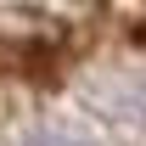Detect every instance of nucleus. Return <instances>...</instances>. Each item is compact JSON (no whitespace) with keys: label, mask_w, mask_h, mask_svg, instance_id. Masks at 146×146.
<instances>
[{"label":"nucleus","mask_w":146,"mask_h":146,"mask_svg":"<svg viewBox=\"0 0 146 146\" xmlns=\"http://www.w3.org/2000/svg\"><path fill=\"white\" fill-rule=\"evenodd\" d=\"M141 112H146V96H141Z\"/></svg>","instance_id":"2"},{"label":"nucleus","mask_w":146,"mask_h":146,"mask_svg":"<svg viewBox=\"0 0 146 146\" xmlns=\"http://www.w3.org/2000/svg\"><path fill=\"white\" fill-rule=\"evenodd\" d=\"M23 146H79V141H68V135H28Z\"/></svg>","instance_id":"1"}]
</instances>
